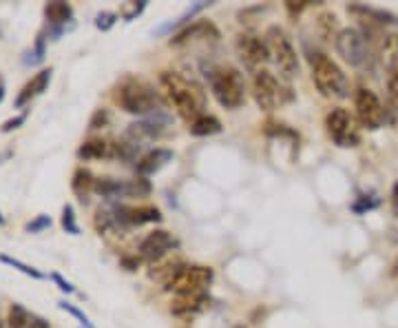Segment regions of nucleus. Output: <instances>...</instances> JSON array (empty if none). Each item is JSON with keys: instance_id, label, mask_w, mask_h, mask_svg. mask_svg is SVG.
Listing matches in <instances>:
<instances>
[{"instance_id": "obj_1", "label": "nucleus", "mask_w": 398, "mask_h": 328, "mask_svg": "<svg viewBox=\"0 0 398 328\" xmlns=\"http://www.w3.org/2000/svg\"><path fill=\"white\" fill-rule=\"evenodd\" d=\"M160 89L166 100L173 104L175 111L186 122L197 120L204 109V92L193 80L184 78L177 71H162L160 73Z\"/></svg>"}, {"instance_id": "obj_2", "label": "nucleus", "mask_w": 398, "mask_h": 328, "mask_svg": "<svg viewBox=\"0 0 398 328\" xmlns=\"http://www.w3.org/2000/svg\"><path fill=\"white\" fill-rule=\"evenodd\" d=\"M115 100L122 109L133 115H150L155 111H164V98L148 82L140 78H127L120 84Z\"/></svg>"}, {"instance_id": "obj_3", "label": "nucleus", "mask_w": 398, "mask_h": 328, "mask_svg": "<svg viewBox=\"0 0 398 328\" xmlns=\"http://www.w3.org/2000/svg\"><path fill=\"white\" fill-rule=\"evenodd\" d=\"M310 67H312V80L321 92V96L336 98V100H343L349 96L347 76L332 58H328L326 53H312Z\"/></svg>"}, {"instance_id": "obj_4", "label": "nucleus", "mask_w": 398, "mask_h": 328, "mask_svg": "<svg viewBox=\"0 0 398 328\" xmlns=\"http://www.w3.org/2000/svg\"><path fill=\"white\" fill-rule=\"evenodd\" d=\"M210 92L224 109H239L246 100V82L233 67H219L210 73Z\"/></svg>"}, {"instance_id": "obj_5", "label": "nucleus", "mask_w": 398, "mask_h": 328, "mask_svg": "<svg viewBox=\"0 0 398 328\" xmlns=\"http://www.w3.org/2000/svg\"><path fill=\"white\" fill-rule=\"evenodd\" d=\"M215 279V271L210 266H173V271L164 279L166 291L175 295H191V293H206L210 282Z\"/></svg>"}, {"instance_id": "obj_6", "label": "nucleus", "mask_w": 398, "mask_h": 328, "mask_svg": "<svg viewBox=\"0 0 398 328\" xmlns=\"http://www.w3.org/2000/svg\"><path fill=\"white\" fill-rule=\"evenodd\" d=\"M357 115H352L347 109L336 107L326 115V129L330 133V138L334 140L336 146L341 149H352L361 142V129H359Z\"/></svg>"}, {"instance_id": "obj_7", "label": "nucleus", "mask_w": 398, "mask_h": 328, "mask_svg": "<svg viewBox=\"0 0 398 328\" xmlns=\"http://www.w3.org/2000/svg\"><path fill=\"white\" fill-rule=\"evenodd\" d=\"M266 42H268L272 61L277 63L279 71L283 73L285 78H295L299 73V58H297V51L293 47V42H290V38L285 36L283 29L270 27L268 34H266Z\"/></svg>"}, {"instance_id": "obj_8", "label": "nucleus", "mask_w": 398, "mask_h": 328, "mask_svg": "<svg viewBox=\"0 0 398 328\" xmlns=\"http://www.w3.org/2000/svg\"><path fill=\"white\" fill-rule=\"evenodd\" d=\"M334 44L339 56L349 67H363L370 61V42H367V36L359 32V29H341L334 38Z\"/></svg>"}, {"instance_id": "obj_9", "label": "nucleus", "mask_w": 398, "mask_h": 328, "mask_svg": "<svg viewBox=\"0 0 398 328\" xmlns=\"http://www.w3.org/2000/svg\"><path fill=\"white\" fill-rule=\"evenodd\" d=\"M252 96H255L257 107L264 109V111L279 109L281 104L288 100V94H285V89L281 87V82L274 78L270 71H266V69L255 73V78H252Z\"/></svg>"}, {"instance_id": "obj_10", "label": "nucleus", "mask_w": 398, "mask_h": 328, "mask_svg": "<svg viewBox=\"0 0 398 328\" xmlns=\"http://www.w3.org/2000/svg\"><path fill=\"white\" fill-rule=\"evenodd\" d=\"M354 109H357V120L363 129L367 131H376L383 127L387 118V111L383 107V102L378 100V96L372 92V89H357L354 94Z\"/></svg>"}, {"instance_id": "obj_11", "label": "nucleus", "mask_w": 398, "mask_h": 328, "mask_svg": "<svg viewBox=\"0 0 398 328\" xmlns=\"http://www.w3.org/2000/svg\"><path fill=\"white\" fill-rule=\"evenodd\" d=\"M237 53L241 58L243 67L252 73H259L262 67L270 61V49H268V42L262 40L255 34H241L237 38Z\"/></svg>"}, {"instance_id": "obj_12", "label": "nucleus", "mask_w": 398, "mask_h": 328, "mask_svg": "<svg viewBox=\"0 0 398 328\" xmlns=\"http://www.w3.org/2000/svg\"><path fill=\"white\" fill-rule=\"evenodd\" d=\"M173 248H177V240H175V237L168 233V231H164V229H158V231L148 233L144 240H142L140 256L153 262V260L164 258L166 253H171Z\"/></svg>"}, {"instance_id": "obj_13", "label": "nucleus", "mask_w": 398, "mask_h": 328, "mask_svg": "<svg viewBox=\"0 0 398 328\" xmlns=\"http://www.w3.org/2000/svg\"><path fill=\"white\" fill-rule=\"evenodd\" d=\"M115 213H117V215H113L115 222H122V225H133V227L162 222V211L158 206H135V208L120 206V208H115Z\"/></svg>"}, {"instance_id": "obj_14", "label": "nucleus", "mask_w": 398, "mask_h": 328, "mask_svg": "<svg viewBox=\"0 0 398 328\" xmlns=\"http://www.w3.org/2000/svg\"><path fill=\"white\" fill-rule=\"evenodd\" d=\"M193 40H219V29L210 20H195L193 25L184 27L179 34H175L171 44L179 47V44H186Z\"/></svg>"}, {"instance_id": "obj_15", "label": "nucleus", "mask_w": 398, "mask_h": 328, "mask_svg": "<svg viewBox=\"0 0 398 328\" xmlns=\"http://www.w3.org/2000/svg\"><path fill=\"white\" fill-rule=\"evenodd\" d=\"M210 302V297L206 293H191V295H175V300L171 304V310L179 317H191L202 313Z\"/></svg>"}, {"instance_id": "obj_16", "label": "nucleus", "mask_w": 398, "mask_h": 328, "mask_svg": "<svg viewBox=\"0 0 398 328\" xmlns=\"http://www.w3.org/2000/svg\"><path fill=\"white\" fill-rule=\"evenodd\" d=\"M171 160H173V151H171V149H162V146L153 149V151H148L144 158H140V162H137V175H140V177L155 175Z\"/></svg>"}, {"instance_id": "obj_17", "label": "nucleus", "mask_w": 398, "mask_h": 328, "mask_svg": "<svg viewBox=\"0 0 398 328\" xmlns=\"http://www.w3.org/2000/svg\"><path fill=\"white\" fill-rule=\"evenodd\" d=\"M51 73H53L51 69H42V71H38L36 76L20 89V94H18V98H16V107H18V109L25 107L27 102H32L36 96H40L44 89H47V84H49V80H51Z\"/></svg>"}, {"instance_id": "obj_18", "label": "nucleus", "mask_w": 398, "mask_h": 328, "mask_svg": "<svg viewBox=\"0 0 398 328\" xmlns=\"http://www.w3.org/2000/svg\"><path fill=\"white\" fill-rule=\"evenodd\" d=\"M115 153H117V144H113L109 140H102V138L86 140L78 149L80 160H104V158H115Z\"/></svg>"}, {"instance_id": "obj_19", "label": "nucleus", "mask_w": 398, "mask_h": 328, "mask_svg": "<svg viewBox=\"0 0 398 328\" xmlns=\"http://www.w3.org/2000/svg\"><path fill=\"white\" fill-rule=\"evenodd\" d=\"M71 189H73L75 196L80 198V202H86L89 193L96 191V177H94V173H91L89 169H82V167H80L78 171L73 173Z\"/></svg>"}, {"instance_id": "obj_20", "label": "nucleus", "mask_w": 398, "mask_h": 328, "mask_svg": "<svg viewBox=\"0 0 398 328\" xmlns=\"http://www.w3.org/2000/svg\"><path fill=\"white\" fill-rule=\"evenodd\" d=\"M44 16H47V20H49L51 27L63 29V25L67 20H71L73 9H71L69 3H60V0H56V3H47V5H44Z\"/></svg>"}, {"instance_id": "obj_21", "label": "nucleus", "mask_w": 398, "mask_h": 328, "mask_svg": "<svg viewBox=\"0 0 398 328\" xmlns=\"http://www.w3.org/2000/svg\"><path fill=\"white\" fill-rule=\"evenodd\" d=\"M191 133L197 138H204V136H215V133H222V122L219 118L215 115H208V113H202L197 118V120L191 122Z\"/></svg>"}, {"instance_id": "obj_22", "label": "nucleus", "mask_w": 398, "mask_h": 328, "mask_svg": "<svg viewBox=\"0 0 398 328\" xmlns=\"http://www.w3.org/2000/svg\"><path fill=\"white\" fill-rule=\"evenodd\" d=\"M146 196H150V182L146 177L127 180L124 189H122V198H146Z\"/></svg>"}, {"instance_id": "obj_23", "label": "nucleus", "mask_w": 398, "mask_h": 328, "mask_svg": "<svg viewBox=\"0 0 398 328\" xmlns=\"http://www.w3.org/2000/svg\"><path fill=\"white\" fill-rule=\"evenodd\" d=\"M122 189H124V182L113 180V177H98L96 180V193H100L102 198H122Z\"/></svg>"}, {"instance_id": "obj_24", "label": "nucleus", "mask_w": 398, "mask_h": 328, "mask_svg": "<svg viewBox=\"0 0 398 328\" xmlns=\"http://www.w3.org/2000/svg\"><path fill=\"white\" fill-rule=\"evenodd\" d=\"M32 315L27 313V308H23L20 304H11L9 308V326L11 328H27L32 324Z\"/></svg>"}, {"instance_id": "obj_25", "label": "nucleus", "mask_w": 398, "mask_h": 328, "mask_svg": "<svg viewBox=\"0 0 398 328\" xmlns=\"http://www.w3.org/2000/svg\"><path fill=\"white\" fill-rule=\"evenodd\" d=\"M0 262H3V264H9V266H13V268H18L20 273H25V275H29V277H34V279H44V273H40L38 268L29 266V264H25V262H20V260H16V258L0 256Z\"/></svg>"}, {"instance_id": "obj_26", "label": "nucleus", "mask_w": 398, "mask_h": 328, "mask_svg": "<svg viewBox=\"0 0 398 328\" xmlns=\"http://www.w3.org/2000/svg\"><path fill=\"white\" fill-rule=\"evenodd\" d=\"M316 25H319L321 36H323L326 40L336 38V36H334V29H336V16H334V13H321L319 20H316Z\"/></svg>"}, {"instance_id": "obj_27", "label": "nucleus", "mask_w": 398, "mask_h": 328, "mask_svg": "<svg viewBox=\"0 0 398 328\" xmlns=\"http://www.w3.org/2000/svg\"><path fill=\"white\" fill-rule=\"evenodd\" d=\"M387 94L390 100L398 107V63L387 65Z\"/></svg>"}, {"instance_id": "obj_28", "label": "nucleus", "mask_w": 398, "mask_h": 328, "mask_svg": "<svg viewBox=\"0 0 398 328\" xmlns=\"http://www.w3.org/2000/svg\"><path fill=\"white\" fill-rule=\"evenodd\" d=\"M63 229L71 235H80V227H78V222H75V213H73L71 204H67L63 208Z\"/></svg>"}, {"instance_id": "obj_29", "label": "nucleus", "mask_w": 398, "mask_h": 328, "mask_svg": "<svg viewBox=\"0 0 398 328\" xmlns=\"http://www.w3.org/2000/svg\"><path fill=\"white\" fill-rule=\"evenodd\" d=\"M49 227H51V217L49 215H38L36 220L29 222L25 229H27V233H40V231L49 229Z\"/></svg>"}, {"instance_id": "obj_30", "label": "nucleus", "mask_w": 398, "mask_h": 328, "mask_svg": "<svg viewBox=\"0 0 398 328\" xmlns=\"http://www.w3.org/2000/svg\"><path fill=\"white\" fill-rule=\"evenodd\" d=\"M115 20H117L115 13H111V11H102V13H98V16H96V27L102 29V32H109V29L115 25Z\"/></svg>"}, {"instance_id": "obj_31", "label": "nucleus", "mask_w": 398, "mask_h": 328, "mask_svg": "<svg viewBox=\"0 0 398 328\" xmlns=\"http://www.w3.org/2000/svg\"><path fill=\"white\" fill-rule=\"evenodd\" d=\"M60 308H63V310H67V313H71V315L73 317H78L86 328H94V326H91V322H89V317L84 315V313L78 308V306H73V304H69V302H60Z\"/></svg>"}, {"instance_id": "obj_32", "label": "nucleus", "mask_w": 398, "mask_h": 328, "mask_svg": "<svg viewBox=\"0 0 398 328\" xmlns=\"http://www.w3.org/2000/svg\"><path fill=\"white\" fill-rule=\"evenodd\" d=\"M25 120H27V113H20V115H13V118H9L7 122H3V127H0V131L3 133H9V131H16V129H20L23 125H25Z\"/></svg>"}, {"instance_id": "obj_33", "label": "nucleus", "mask_w": 398, "mask_h": 328, "mask_svg": "<svg viewBox=\"0 0 398 328\" xmlns=\"http://www.w3.org/2000/svg\"><path fill=\"white\" fill-rule=\"evenodd\" d=\"M106 122H109V113H106V109H98V111L94 113V118H91L89 129H100V127H104Z\"/></svg>"}, {"instance_id": "obj_34", "label": "nucleus", "mask_w": 398, "mask_h": 328, "mask_svg": "<svg viewBox=\"0 0 398 328\" xmlns=\"http://www.w3.org/2000/svg\"><path fill=\"white\" fill-rule=\"evenodd\" d=\"M51 279L56 282L60 291H65V293H73V291H75L71 282H67V279H65L63 275H60V273H53V275H51Z\"/></svg>"}, {"instance_id": "obj_35", "label": "nucleus", "mask_w": 398, "mask_h": 328, "mask_svg": "<svg viewBox=\"0 0 398 328\" xmlns=\"http://www.w3.org/2000/svg\"><path fill=\"white\" fill-rule=\"evenodd\" d=\"M32 56H36V63H42V58H44V34L38 36V40H36V49H34Z\"/></svg>"}, {"instance_id": "obj_36", "label": "nucleus", "mask_w": 398, "mask_h": 328, "mask_svg": "<svg viewBox=\"0 0 398 328\" xmlns=\"http://www.w3.org/2000/svg\"><path fill=\"white\" fill-rule=\"evenodd\" d=\"M305 7H308V3H285V9L293 18H297Z\"/></svg>"}, {"instance_id": "obj_37", "label": "nucleus", "mask_w": 398, "mask_h": 328, "mask_svg": "<svg viewBox=\"0 0 398 328\" xmlns=\"http://www.w3.org/2000/svg\"><path fill=\"white\" fill-rule=\"evenodd\" d=\"M392 211L398 215V182L392 187Z\"/></svg>"}, {"instance_id": "obj_38", "label": "nucleus", "mask_w": 398, "mask_h": 328, "mask_svg": "<svg viewBox=\"0 0 398 328\" xmlns=\"http://www.w3.org/2000/svg\"><path fill=\"white\" fill-rule=\"evenodd\" d=\"M3 98H5V87L0 84V102H3Z\"/></svg>"}, {"instance_id": "obj_39", "label": "nucleus", "mask_w": 398, "mask_h": 328, "mask_svg": "<svg viewBox=\"0 0 398 328\" xmlns=\"http://www.w3.org/2000/svg\"><path fill=\"white\" fill-rule=\"evenodd\" d=\"M3 222H5V217H3V213H0V225H3Z\"/></svg>"}]
</instances>
